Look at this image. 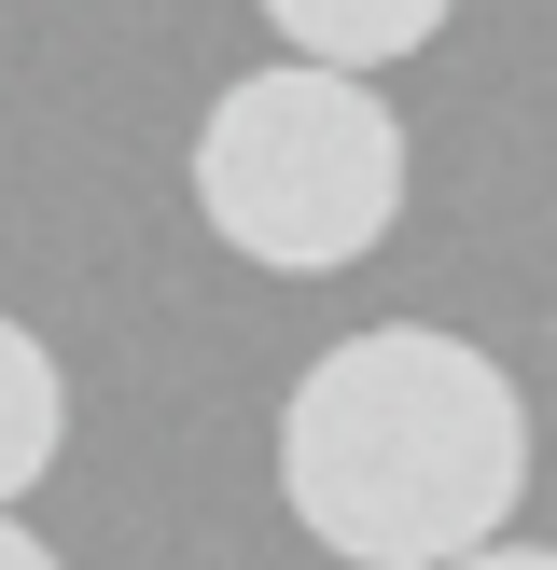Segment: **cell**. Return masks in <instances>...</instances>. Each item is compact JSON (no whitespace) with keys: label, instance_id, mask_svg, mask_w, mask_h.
Returning a JSON list of instances; mask_svg holds the SVG:
<instances>
[{"label":"cell","instance_id":"cell-1","mask_svg":"<svg viewBox=\"0 0 557 570\" xmlns=\"http://www.w3.org/2000/svg\"><path fill=\"white\" fill-rule=\"evenodd\" d=\"M278 501L334 570H446L529 501V404L473 334H334L278 404Z\"/></svg>","mask_w":557,"mask_h":570},{"label":"cell","instance_id":"cell-2","mask_svg":"<svg viewBox=\"0 0 557 570\" xmlns=\"http://www.w3.org/2000/svg\"><path fill=\"white\" fill-rule=\"evenodd\" d=\"M195 223L265 278H334L404 223V111L377 98V70L334 56H278L237 70L195 111Z\"/></svg>","mask_w":557,"mask_h":570},{"label":"cell","instance_id":"cell-3","mask_svg":"<svg viewBox=\"0 0 557 570\" xmlns=\"http://www.w3.org/2000/svg\"><path fill=\"white\" fill-rule=\"evenodd\" d=\"M460 0H265V28L293 56H334V70H404V56L446 42Z\"/></svg>","mask_w":557,"mask_h":570},{"label":"cell","instance_id":"cell-4","mask_svg":"<svg viewBox=\"0 0 557 570\" xmlns=\"http://www.w3.org/2000/svg\"><path fill=\"white\" fill-rule=\"evenodd\" d=\"M56 445H70V376H56V348L28 321H0V501L42 488Z\"/></svg>","mask_w":557,"mask_h":570},{"label":"cell","instance_id":"cell-5","mask_svg":"<svg viewBox=\"0 0 557 570\" xmlns=\"http://www.w3.org/2000/svg\"><path fill=\"white\" fill-rule=\"evenodd\" d=\"M0 570H56V543H42V529L14 515V501H0Z\"/></svg>","mask_w":557,"mask_h":570},{"label":"cell","instance_id":"cell-6","mask_svg":"<svg viewBox=\"0 0 557 570\" xmlns=\"http://www.w3.org/2000/svg\"><path fill=\"white\" fill-rule=\"evenodd\" d=\"M446 570H557V543H473V557H446Z\"/></svg>","mask_w":557,"mask_h":570}]
</instances>
